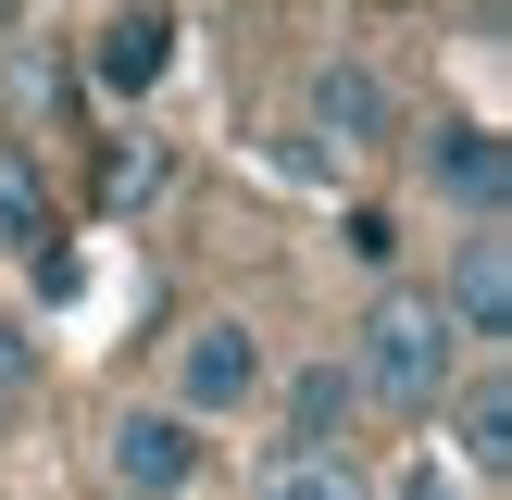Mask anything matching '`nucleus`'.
I'll use <instances>...</instances> for the list:
<instances>
[{
  "mask_svg": "<svg viewBox=\"0 0 512 500\" xmlns=\"http://www.w3.org/2000/svg\"><path fill=\"white\" fill-rule=\"evenodd\" d=\"M425 175H438V200H463V213H500V188H512V150H500V125H438L425 138Z\"/></svg>",
  "mask_w": 512,
  "mask_h": 500,
  "instance_id": "39448f33",
  "label": "nucleus"
},
{
  "mask_svg": "<svg viewBox=\"0 0 512 500\" xmlns=\"http://www.w3.org/2000/svg\"><path fill=\"white\" fill-rule=\"evenodd\" d=\"M25 375H38V338H25V325H0V413L25 400Z\"/></svg>",
  "mask_w": 512,
  "mask_h": 500,
  "instance_id": "9b49d317",
  "label": "nucleus"
},
{
  "mask_svg": "<svg viewBox=\"0 0 512 500\" xmlns=\"http://www.w3.org/2000/svg\"><path fill=\"white\" fill-rule=\"evenodd\" d=\"M100 475H113L125 500H175V488L200 475L188 413H113V438H100Z\"/></svg>",
  "mask_w": 512,
  "mask_h": 500,
  "instance_id": "7ed1b4c3",
  "label": "nucleus"
},
{
  "mask_svg": "<svg viewBox=\"0 0 512 500\" xmlns=\"http://www.w3.org/2000/svg\"><path fill=\"white\" fill-rule=\"evenodd\" d=\"M100 88H113V100H150V88H163V75H175V25L163 13H113V25H100Z\"/></svg>",
  "mask_w": 512,
  "mask_h": 500,
  "instance_id": "0eeeda50",
  "label": "nucleus"
},
{
  "mask_svg": "<svg viewBox=\"0 0 512 500\" xmlns=\"http://www.w3.org/2000/svg\"><path fill=\"white\" fill-rule=\"evenodd\" d=\"M350 400H388V413H425V400L450 388V325H438V300L425 288H388L363 325H350Z\"/></svg>",
  "mask_w": 512,
  "mask_h": 500,
  "instance_id": "f257e3e1",
  "label": "nucleus"
},
{
  "mask_svg": "<svg viewBox=\"0 0 512 500\" xmlns=\"http://www.w3.org/2000/svg\"><path fill=\"white\" fill-rule=\"evenodd\" d=\"M288 413H300V438H288V450H338V425H350V375H338V363H313V375L288 388Z\"/></svg>",
  "mask_w": 512,
  "mask_h": 500,
  "instance_id": "1a4fd4ad",
  "label": "nucleus"
},
{
  "mask_svg": "<svg viewBox=\"0 0 512 500\" xmlns=\"http://www.w3.org/2000/svg\"><path fill=\"white\" fill-rule=\"evenodd\" d=\"M250 500H375V475L350 463V450H275V463L250 475Z\"/></svg>",
  "mask_w": 512,
  "mask_h": 500,
  "instance_id": "6e6552de",
  "label": "nucleus"
},
{
  "mask_svg": "<svg viewBox=\"0 0 512 500\" xmlns=\"http://www.w3.org/2000/svg\"><path fill=\"white\" fill-rule=\"evenodd\" d=\"M300 113H313V150H350V163H363V150H388L400 100H388V75H375V63H325Z\"/></svg>",
  "mask_w": 512,
  "mask_h": 500,
  "instance_id": "20e7f679",
  "label": "nucleus"
},
{
  "mask_svg": "<svg viewBox=\"0 0 512 500\" xmlns=\"http://www.w3.org/2000/svg\"><path fill=\"white\" fill-rule=\"evenodd\" d=\"M400 500H463V488H450V463H413V475H400Z\"/></svg>",
  "mask_w": 512,
  "mask_h": 500,
  "instance_id": "ddd939ff",
  "label": "nucleus"
},
{
  "mask_svg": "<svg viewBox=\"0 0 512 500\" xmlns=\"http://www.w3.org/2000/svg\"><path fill=\"white\" fill-rule=\"evenodd\" d=\"M0 225H13V238H25V250H38V188H25V175H13V163H0Z\"/></svg>",
  "mask_w": 512,
  "mask_h": 500,
  "instance_id": "f8f14e48",
  "label": "nucleus"
},
{
  "mask_svg": "<svg viewBox=\"0 0 512 500\" xmlns=\"http://www.w3.org/2000/svg\"><path fill=\"white\" fill-rule=\"evenodd\" d=\"M0 425H13V413H0Z\"/></svg>",
  "mask_w": 512,
  "mask_h": 500,
  "instance_id": "4468645a",
  "label": "nucleus"
},
{
  "mask_svg": "<svg viewBox=\"0 0 512 500\" xmlns=\"http://www.w3.org/2000/svg\"><path fill=\"white\" fill-rule=\"evenodd\" d=\"M463 450H475V463H512V388H500V375H475V388H463Z\"/></svg>",
  "mask_w": 512,
  "mask_h": 500,
  "instance_id": "9d476101",
  "label": "nucleus"
},
{
  "mask_svg": "<svg viewBox=\"0 0 512 500\" xmlns=\"http://www.w3.org/2000/svg\"><path fill=\"white\" fill-rule=\"evenodd\" d=\"M438 325H463V338H500V325H512V250L500 238H463V250H450Z\"/></svg>",
  "mask_w": 512,
  "mask_h": 500,
  "instance_id": "423d86ee",
  "label": "nucleus"
},
{
  "mask_svg": "<svg viewBox=\"0 0 512 500\" xmlns=\"http://www.w3.org/2000/svg\"><path fill=\"white\" fill-rule=\"evenodd\" d=\"M175 400H188V413H250V400H263V338H250L238 313L188 325V350H175Z\"/></svg>",
  "mask_w": 512,
  "mask_h": 500,
  "instance_id": "f03ea898",
  "label": "nucleus"
}]
</instances>
